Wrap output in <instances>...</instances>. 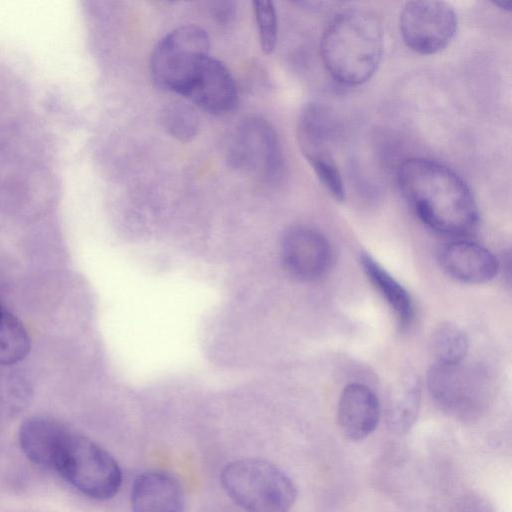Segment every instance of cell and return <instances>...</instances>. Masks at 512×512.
<instances>
[{"instance_id": "obj_1", "label": "cell", "mask_w": 512, "mask_h": 512, "mask_svg": "<svg viewBox=\"0 0 512 512\" xmlns=\"http://www.w3.org/2000/svg\"><path fill=\"white\" fill-rule=\"evenodd\" d=\"M400 191L431 229L447 235L472 233L479 211L468 184L445 164L424 157L404 160L397 172Z\"/></svg>"}, {"instance_id": "obj_2", "label": "cell", "mask_w": 512, "mask_h": 512, "mask_svg": "<svg viewBox=\"0 0 512 512\" xmlns=\"http://www.w3.org/2000/svg\"><path fill=\"white\" fill-rule=\"evenodd\" d=\"M384 36L370 12L350 9L337 14L323 31L320 51L326 70L346 86L367 82L383 55Z\"/></svg>"}, {"instance_id": "obj_3", "label": "cell", "mask_w": 512, "mask_h": 512, "mask_svg": "<svg viewBox=\"0 0 512 512\" xmlns=\"http://www.w3.org/2000/svg\"><path fill=\"white\" fill-rule=\"evenodd\" d=\"M220 479L229 498L246 512H289L297 497L292 479L263 459L234 460L222 469Z\"/></svg>"}, {"instance_id": "obj_4", "label": "cell", "mask_w": 512, "mask_h": 512, "mask_svg": "<svg viewBox=\"0 0 512 512\" xmlns=\"http://www.w3.org/2000/svg\"><path fill=\"white\" fill-rule=\"evenodd\" d=\"M55 471L87 497H114L122 483V472L114 457L93 440L70 432L62 446Z\"/></svg>"}, {"instance_id": "obj_5", "label": "cell", "mask_w": 512, "mask_h": 512, "mask_svg": "<svg viewBox=\"0 0 512 512\" xmlns=\"http://www.w3.org/2000/svg\"><path fill=\"white\" fill-rule=\"evenodd\" d=\"M210 40L196 25H183L169 32L155 46L150 70L162 89L184 95L203 62L210 56Z\"/></svg>"}, {"instance_id": "obj_6", "label": "cell", "mask_w": 512, "mask_h": 512, "mask_svg": "<svg viewBox=\"0 0 512 512\" xmlns=\"http://www.w3.org/2000/svg\"><path fill=\"white\" fill-rule=\"evenodd\" d=\"M429 393L447 415L467 421L479 417L490 397L487 374L478 366L433 363L428 375Z\"/></svg>"}, {"instance_id": "obj_7", "label": "cell", "mask_w": 512, "mask_h": 512, "mask_svg": "<svg viewBox=\"0 0 512 512\" xmlns=\"http://www.w3.org/2000/svg\"><path fill=\"white\" fill-rule=\"evenodd\" d=\"M230 164L265 182L282 176L284 159L274 127L261 117L245 119L236 129L228 149Z\"/></svg>"}, {"instance_id": "obj_8", "label": "cell", "mask_w": 512, "mask_h": 512, "mask_svg": "<svg viewBox=\"0 0 512 512\" xmlns=\"http://www.w3.org/2000/svg\"><path fill=\"white\" fill-rule=\"evenodd\" d=\"M456 28V13L444 1H409L400 13L402 39L409 49L421 55L444 50L452 41Z\"/></svg>"}, {"instance_id": "obj_9", "label": "cell", "mask_w": 512, "mask_h": 512, "mask_svg": "<svg viewBox=\"0 0 512 512\" xmlns=\"http://www.w3.org/2000/svg\"><path fill=\"white\" fill-rule=\"evenodd\" d=\"M286 270L296 279L313 282L324 277L333 261L332 247L319 231L297 226L289 229L281 243Z\"/></svg>"}, {"instance_id": "obj_10", "label": "cell", "mask_w": 512, "mask_h": 512, "mask_svg": "<svg viewBox=\"0 0 512 512\" xmlns=\"http://www.w3.org/2000/svg\"><path fill=\"white\" fill-rule=\"evenodd\" d=\"M183 96L214 115L233 111L238 102L237 86L230 71L211 56L203 62Z\"/></svg>"}, {"instance_id": "obj_11", "label": "cell", "mask_w": 512, "mask_h": 512, "mask_svg": "<svg viewBox=\"0 0 512 512\" xmlns=\"http://www.w3.org/2000/svg\"><path fill=\"white\" fill-rule=\"evenodd\" d=\"M382 408L378 397L366 385L350 383L341 392L337 419L342 434L351 441L368 437L377 427Z\"/></svg>"}, {"instance_id": "obj_12", "label": "cell", "mask_w": 512, "mask_h": 512, "mask_svg": "<svg viewBox=\"0 0 512 512\" xmlns=\"http://www.w3.org/2000/svg\"><path fill=\"white\" fill-rule=\"evenodd\" d=\"M443 270L453 279L466 284H482L498 273L496 257L483 246L470 241H454L439 255Z\"/></svg>"}, {"instance_id": "obj_13", "label": "cell", "mask_w": 512, "mask_h": 512, "mask_svg": "<svg viewBox=\"0 0 512 512\" xmlns=\"http://www.w3.org/2000/svg\"><path fill=\"white\" fill-rule=\"evenodd\" d=\"M133 512H183L184 491L171 473L152 469L139 474L131 487Z\"/></svg>"}, {"instance_id": "obj_14", "label": "cell", "mask_w": 512, "mask_h": 512, "mask_svg": "<svg viewBox=\"0 0 512 512\" xmlns=\"http://www.w3.org/2000/svg\"><path fill=\"white\" fill-rule=\"evenodd\" d=\"M337 124L332 111L319 103L307 104L297 124V142L309 164L334 158Z\"/></svg>"}, {"instance_id": "obj_15", "label": "cell", "mask_w": 512, "mask_h": 512, "mask_svg": "<svg viewBox=\"0 0 512 512\" xmlns=\"http://www.w3.org/2000/svg\"><path fill=\"white\" fill-rule=\"evenodd\" d=\"M70 431L48 416L27 418L19 429V443L34 464L53 469Z\"/></svg>"}, {"instance_id": "obj_16", "label": "cell", "mask_w": 512, "mask_h": 512, "mask_svg": "<svg viewBox=\"0 0 512 512\" xmlns=\"http://www.w3.org/2000/svg\"><path fill=\"white\" fill-rule=\"evenodd\" d=\"M360 263L366 277L393 311L399 327L407 328L414 318L409 292L370 254L362 253Z\"/></svg>"}, {"instance_id": "obj_17", "label": "cell", "mask_w": 512, "mask_h": 512, "mask_svg": "<svg viewBox=\"0 0 512 512\" xmlns=\"http://www.w3.org/2000/svg\"><path fill=\"white\" fill-rule=\"evenodd\" d=\"M421 402L420 384L408 379L394 388L388 396L384 416L387 428L395 434L407 433L415 424Z\"/></svg>"}, {"instance_id": "obj_18", "label": "cell", "mask_w": 512, "mask_h": 512, "mask_svg": "<svg viewBox=\"0 0 512 512\" xmlns=\"http://www.w3.org/2000/svg\"><path fill=\"white\" fill-rule=\"evenodd\" d=\"M430 343L434 363L437 364L463 362L469 349L465 332L452 323L440 324L433 331Z\"/></svg>"}, {"instance_id": "obj_19", "label": "cell", "mask_w": 512, "mask_h": 512, "mask_svg": "<svg viewBox=\"0 0 512 512\" xmlns=\"http://www.w3.org/2000/svg\"><path fill=\"white\" fill-rule=\"evenodd\" d=\"M30 350V337L23 323L13 314L0 311V365L23 360Z\"/></svg>"}, {"instance_id": "obj_20", "label": "cell", "mask_w": 512, "mask_h": 512, "mask_svg": "<svg viewBox=\"0 0 512 512\" xmlns=\"http://www.w3.org/2000/svg\"><path fill=\"white\" fill-rule=\"evenodd\" d=\"M161 120L167 132L181 141L192 139L199 128L195 110L181 102L168 104L162 112Z\"/></svg>"}, {"instance_id": "obj_21", "label": "cell", "mask_w": 512, "mask_h": 512, "mask_svg": "<svg viewBox=\"0 0 512 512\" xmlns=\"http://www.w3.org/2000/svg\"><path fill=\"white\" fill-rule=\"evenodd\" d=\"M253 5L261 48L265 54H270L275 49L278 35L275 6L271 1H254Z\"/></svg>"}, {"instance_id": "obj_22", "label": "cell", "mask_w": 512, "mask_h": 512, "mask_svg": "<svg viewBox=\"0 0 512 512\" xmlns=\"http://www.w3.org/2000/svg\"><path fill=\"white\" fill-rule=\"evenodd\" d=\"M236 3L233 1H217L210 3L212 16L220 23L230 22L235 15Z\"/></svg>"}, {"instance_id": "obj_23", "label": "cell", "mask_w": 512, "mask_h": 512, "mask_svg": "<svg viewBox=\"0 0 512 512\" xmlns=\"http://www.w3.org/2000/svg\"><path fill=\"white\" fill-rule=\"evenodd\" d=\"M493 4L499 7L502 10L510 11L511 10V1H494Z\"/></svg>"}, {"instance_id": "obj_24", "label": "cell", "mask_w": 512, "mask_h": 512, "mask_svg": "<svg viewBox=\"0 0 512 512\" xmlns=\"http://www.w3.org/2000/svg\"><path fill=\"white\" fill-rule=\"evenodd\" d=\"M2 310H3V307H2V306H1V304H0V311H2Z\"/></svg>"}]
</instances>
